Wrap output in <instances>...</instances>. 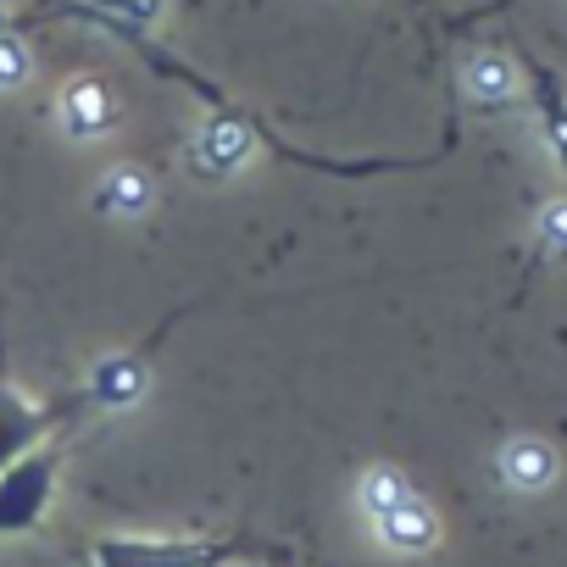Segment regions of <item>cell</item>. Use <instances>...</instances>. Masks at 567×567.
Listing matches in <instances>:
<instances>
[{
	"label": "cell",
	"instance_id": "cell-3",
	"mask_svg": "<svg viewBox=\"0 0 567 567\" xmlns=\"http://www.w3.org/2000/svg\"><path fill=\"white\" fill-rule=\"evenodd\" d=\"M56 484H62V445L56 440L0 473V539L40 528L51 501H56Z\"/></svg>",
	"mask_w": 567,
	"mask_h": 567
},
{
	"label": "cell",
	"instance_id": "cell-11",
	"mask_svg": "<svg viewBox=\"0 0 567 567\" xmlns=\"http://www.w3.org/2000/svg\"><path fill=\"white\" fill-rule=\"evenodd\" d=\"M545 245H550V250H567V206H556V212L545 217Z\"/></svg>",
	"mask_w": 567,
	"mask_h": 567
},
{
	"label": "cell",
	"instance_id": "cell-1",
	"mask_svg": "<svg viewBox=\"0 0 567 567\" xmlns=\"http://www.w3.org/2000/svg\"><path fill=\"white\" fill-rule=\"evenodd\" d=\"M278 556L256 539L234 534H101L84 550V567H239Z\"/></svg>",
	"mask_w": 567,
	"mask_h": 567
},
{
	"label": "cell",
	"instance_id": "cell-10",
	"mask_svg": "<svg viewBox=\"0 0 567 567\" xmlns=\"http://www.w3.org/2000/svg\"><path fill=\"white\" fill-rule=\"evenodd\" d=\"M473 90L478 95H489V101H501V95H512V73L501 68V62H473Z\"/></svg>",
	"mask_w": 567,
	"mask_h": 567
},
{
	"label": "cell",
	"instance_id": "cell-7",
	"mask_svg": "<svg viewBox=\"0 0 567 567\" xmlns=\"http://www.w3.org/2000/svg\"><path fill=\"white\" fill-rule=\"evenodd\" d=\"M556 478V456H550V445H539V440H517L512 451H506V484H517V489H545Z\"/></svg>",
	"mask_w": 567,
	"mask_h": 567
},
{
	"label": "cell",
	"instance_id": "cell-9",
	"mask_svg": "<svg viewBox=\"0 0 567 567\" xmlns=\"http://www.w3.org/2000/svg\"><path fill=\"white\" fill-rule=\"evenodd\" d=\"M29 79V56L12 34H0V90H18Z\"/></svg>",
	"mask_w": 567,
	"mask_h": 567
},
{
	"label": "cell",
	"instance_id": "cell-8",
	"mask_svg": "<svg viewBox=\"0 0 567 567\" xmlns=\"http://www.w3.org/2000/svg\"><path fill=\"white\" fill-rule=\"evenodd\" d=\"M534 101H539V123H545V140L567 173V95L561 84H550V73H534Z\"/></svg>",
	"mask_w": 567,
	"mask_h": 567
},
{
	"label": "cell",
	"instance_id": "cell-4",
	"mask_svg": "<svg viewBox=\"0 0 567 567\" xmlns=\"http://www.w3.org/2000/svg\"><path fill=\"white\" fill-rule=\"evenodd\" d=\"M368 501H373V517H379V534L395 545V550H429L440 539V523L434 512L406 489V478L395 473H373L368 484Z\"/></svg>",
	"mask_w": 567,
	"mask_h": 567
},
{
	"label": "cell",
	"instance_id": "cell-2",
	"mask_svg": "<svg viewBox=\"0 0 567 567\" xmlns=\"http://www.w3.org/2000/svg\"><path fill=\"white\" fill-rule=\"evenodd\" d=\"M84 417H90L84 390H68L56 401H29L23 390L0 384V473H7L12 462H23L29 451L51 445V434L62 423H84Z\"/></svg>",
	"mask_w": 567,
	"mask_h": 567
},
{
	"label": "cell",
	"instance_id": "cell-6",
	"mask_svg": "<svg viewBox=\"0 0 567 567\" xmlns=\"http://www.w3.org/2000/svg\"><path fill=\"white\" fill-rule=\"evenodd\" d=\"M62 112H68V128H73L79 140H90V134H106V128H112V95H106V84H101V79H79V84H68Z\"/></svg>",
	"mask_w": 567,
	"mask_h": 567
},
{
	"label": "cell",
	"instance_id": "cell-5",
	"mask_svg": "<svg viewBox=\"0 0 567 567\" xmlns=\"http://www.w3.org/2000/svg\"><path fill=\"white\" fill-rule=\"evenodd\" d=\"M79 390H84L90 412L134 401V395L145 390V351H140V357H112V362H101V368H95V373H90Z\"/></svg>",
	"mask_w": 567,
	"mask_h": 567
}]
</instances>
